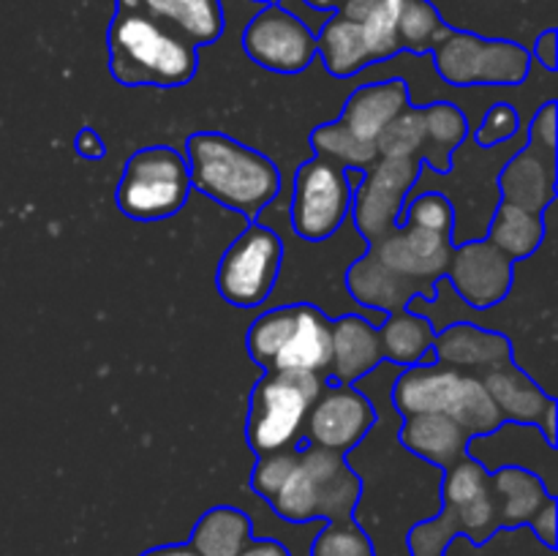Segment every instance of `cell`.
I'll return each mask as SVG.
<instances>
[{"label": "cell", "mask_w": 558, "mask_h": 556, "mask_svg": "<svg viewBox=\"0 0 558 556\" xmlns=\"http://www.w3.org/2000/svg\"><path fill=\"white\" fill-rule=\"evenodd\" d=\"M354 191L347 183V167L311 156L294 169L289 229L305 243H325L352 213Z\"/></svg>", "instance_id": "obj_7"}, {"label": "cell", "mask_w": 558, "mask_h": 556, "mask_svg": "<svg viewBox=\"0 0 558 556\" xmlns=\"http://www.w3.org/2000/svg\"><path fill=\"white\" fill-rule=\"evenodd\" d=\"M251 537L254 521L248 512L232 505H218L196 521L189 545L199 556H238Z\"/></svg>", "instance_id": "obj_30"}, {"label": "cell", "mask_w": 558, "mask_h": 556, "mask_svg": "<svg viewBox=\"0 0 558 556\" xmlns=\"http://www.w3.org/2000/svg\"><path fill=\"white\" fill-rule=\"evenodd\" d=\"M556 123H558V112H556V101L548 98L545 104H539L537 112L529 118L526 123V142L532 147H539L545 153H558L556 147Z\"/></svg>", "instance_id": "obj_40"}, {"label": "cell", "mask_w": 558, "mask_h": 556, "mask_svg": "<svg viewBox=\"0 0 558 556\" xmlns=\"http://www.w3.org/2000/svg\"><path fill=\"white\" fill-rule=\"evenodd\" d=\"M140 556H199L189 543H172V545H158V548L145 551Z\"/></svg>", "instance_id": "obj_47"}, {"label": "cell", "mask_w": 558, "mask_h": 556, "mask_svg": "<svg viewBox=\"0 0 558 556\" xmlns=\"http://www.w3.org/2000/svg\"><path fill=\"white\" fill-rule=\"evenodd\" d=\"M332 316L314 303H298V319L270 371L289 374H330ZM330 382V379H327Z\"/></svg>", "instance_id": "obj_19"}, {"label": "cell", "mask_w": 558, "mask_h": 556, "mask_svg": "<svg viewBox=\"0 0 558 556\" xmlns=\"http://www.w3.org/2000/svg\"><path fill=\"white\" fill-rule=\"evenodd\" d=\"M311 147H314V156L336 161L347 169H368L371 164L379 161V153H376L374 142L354 134L341 118L314 129Z\"/></svg>", "instance_id": "obj_32"}, {"label": "cell", "mask_w": 558, "mask_h": 556, "mask_svg": "<svg viewBox=\"0 0 558 556\" xmlns=\"http://www.w3.org/2000/svg\"><path fill=\"white\" fill-rule=\"evenodd\" d=\"M466 456L483 463L488 472H496L501 467L529 469V472H534L543 480L550 496H556L558 447L545 442L537 425L501 423L490 434L472 436L466 447Z\"/></svg>", "instance_id": "obj_13"}, {"label": "cell", "mask_w": 558, "mask_h": 556, "mask_svg": "<svg viewBox=\"0 0 558 556\" xmlns=\"http://www.w3.org/2000/svg\"><path fill=\"white\" fill-rule=\"evenodd\" d=\"M278 5H281L283 11H289L292 16H298V20L303 22V25L308 27L314 36L322 31V27H325V22L330 20V14H332V11L314 9V5H308L305 0H278Z\"/></svg>", "instance_id": "obj_42"}, {"label": "cell", "mask_w": 558, "mask_h": 556, "mask_svg": "<svg viewBox=\"0 0 558 556\" xmlns=\"http://www.w3.org/2000/svg\"><path fill=\"white\" fill-rule=\"evenodd\" d=\"M343 287H347L354 305L381 311V314L407 309L414 298L434 300L436 294V287H428V283L414 281V278L390 270L371 249H365L349 265V270L343 273Z\"/></svg>", "instance_id": "obj_15"}, {"label": "cell", "mask_w": 558, "mask_h": 556, "mask_svg": "<svg viewBox=\"0 0 558 556\" xmlns=\"http://www.w3.org/2000/svg\"><path fill=\"white\" fill-rule=\"evenodd\" d=\"M501 202L523 207V210L543 213L550 202H556L558 189V153H545L523 142L518 153H512L499 169L496 178Z\"/></svg>", "instance_id": "obj_17"}, {"label": "cell", "mask_w": 558, "mask_h": 556, "mask_svg": "<svg viewBox=\"0 0 558 556\" xmlns=\"http://www.w3.org/2000/svg\"><path fill=\"white\" fill-rule=\"evenodd\" d=\"M325 385V376L316 374L265 371L248 401L245 442L251 450L256 456H267L303 445L305 418Z\"/></svg>", "instance_id": "obj_4"}, {"label": "cell", "mask_w": 558, "mask_h": 556, "mask_svg": "<svg viewBox=\"0 0 558 556\" xmlns=\"http://www.w3.org/2000/svg\"><path fill=\"white\" fill-rule=\"evenodd\" d=\"M523 125L526 123H523L521 112L510 101H494L472 129V140L480 147H496L501 142H510Z\"/></svg>", "instance_id": "obj_39"}, {"label": "cell", "mask_w": 558, "mask_h": 556, "mask_svg": "<svg viewBox=\"0 0 558 556\" xmlns=\"http://www.w3.org/2000/svg\"><path fill=\"white\" fill-rule=\"evenodd\" d=\"M243 49L276 74H300L316 60V36L278 3H265L243 31Z\"/></svg>", "instance_id": "obj_10"}, {"label": "cell", "mask_w": 558, "mask_h": 556, "mask_svg": "<svg viewBox=\"0 0 558 556\" xmlns=\"http://www.w3.org/2000/svg\"><path fill=\"white\" fill-rule=\"evenodd\" d=\"M425 136L423 107H407L379 136H376V153L379 158H420Z\"/></svg>", "instance_id": "obj_36"}, {"label": "cell", "mask_w": 558, "mask_h": 556, "mask_svg": "<svg viewBox=\"0 0 558 556\" xmlns=\"http://www.w3.org/2000/svg\"><path fill=\"white\" fill-rule=\"evenodd\" d=\"M436 363L450 368L466 371V374H485L499 365L515 360L512 341L499 330L472 325V322H452L434 338Z\"/></svg>", "instance_id": "obj_18"}, {"label": "cell", "mask_w": 558, "mask_h": 556, "mask_svg": "<svg viewBox=\"0 0 558 556\" xmlns=\"http://www.w3.org/2000/svg\"><path fill=\"white\" fill-rule=\"evenodd\" d=\"M294 319H298V303L270 305L256 316L254 325L248 327V336H245V349L256 365H262L265 371L272 368L276 354L281 352L289 333H292Z\"/></svg>", "instance_id": "obj_33"}, {"label": "cell", "mask_w": 558, "mask_h": 556, "mask_svg": "<svg viewBox=\"0 0 558 556\" xmlns=\"http://www.w3.org/2000/svg\"><path fill=\"white\" fill-rule=\"evenodd\" d=\"M238 556H292V554H289V548L281 543V540L251 537Z\"/></svg>", "instance_id": "obj_45"}, {"label": "cell", "mask_w": 558, "mask_h": 556, "mask_svg": "<svg viewBox=\"0 0 558 556\" xmlns=\"http://www.w3.org/2000/svg\"><path fill=\"white\" fill-rule=\"evenodd\" d=\"M434 338L436 330L428 316L414 314L409 309L392 311L379 325L381 358L387 363L401 365V368L417 363H436Z\"/></svg>", "instance_id": "obj_26"}, {"label": "cell", "mask_w": 558, "mask_h": 556, "mask_svg": "<svg viewBox=\"0 0 558 556\" xmlns=\"http://www.w3.org/2000/svg\"><path fill=\"white\" fill-rule=\"evenodd\" d=\"M420 172H423L420 158H379L365 169L363 183L354 189L352 213H349L365 243H376L398 227V216Z\"/></svg>", "instance_id": "obj_9"}, {"label": "cell", "mask_w": 558, "mask_h": 556, "mask_svg": "<svg viewBox=\"0 0 558 556\" xmlns=\"http://www.w3.org/2000/svg\"><path fill=\"white\" fill-rule=\"evenodd\" d=\"M191 191L256 221L281 196V169L265 153L218 131H199L185 142Z\"/></svg>", "instance_id": "obj_2"}, {"label": "cell", "mask_w": 558, "mask_h": 556, "mask_svg": "<svg viewBox=\"0 0 558 556\" xmlns=\"http://www.w3.org/2000/svg\"><path fill=\"white\" fill-rule=\"evenodd\" d=\"M316 55L322 58L325 69L338 80L354 76L368 69V65H374L360 22L347 20L338 11H332L325 27L316 33Z\"/></svg>", "instance_id": "obj_28"}, {"label": "cell", "mask_w": 558, "mask_h": 556, "mask_svg": "<svg viewBox=\"0 0 558 556\" xmlns=\"http://www.w3.org/2000/svg\"><path fill=\"white\" fill-rule=\"evenodd\" d=\"M447 283L463 305L474 311H490L505 303L515 281V262L501 254L488 240H469L452 245Z\"/></svg>", "instance_id": "obj_11"}, {"label": "cell", "mask_w": 558, "mask_h": 556, "mask_svg": "<svg viewBox=\"0 0 558 556\" xmlns=\"http://www.w3.org/2000/svg\"><path fill=\"white\" fill-rule=\"evenodd\" d=\"M134 3L183 33L194 47L218 41L223 33L221 0H134Z\"/></svg>", "instance_id": "obj_31"}, {"label": "cell", "mask_w": 558, "mask_h": 556, "mask_svg": "<svg viewBox=\"0 0 558 556\" xmlns=\"http://www.w3.org/2000/svg\"><path fill=\"white\" fill-rule=\"evenodd\" d=\"M532 529L534 537L545 545L548 551L556 548V496H550L537 512H534L532 521L526 523Z\"/></svg>", "instance_id": "obj_41"}, {"label": "cell", "mask_w": 558, "mask_h": 556, "mask_svg": "<svg viewBox=\"0 0 558 556\" xmlns=\"http://www.w3.org/2000/svg\"><path fill=\"white\" fill-rule=\"evenodd\" d=\"M450 33L439 9L430 0H403L398 16V38L409 55H430V49Z\"/></svg>", "instance_id": "obj_34"}, {"label": "cell", "mask_w": 558, "mask_h": 556, "mask_svg": "<svg viewBox=\"0 0 558 556\" xmlns=\"http://www.w3.org/2000/svg\"><path fill=\"white\" fill-rule=\"evenodd\" d=\"M343 467H347L343 452L316 445H300L298 463H294L283 488L276 494V499L270 501V510L287 523L322 521L327 483Z\"/></svg>", "instance_id": "obj_14"}, {"label": "cell", "mask_w": 558, "mask_h": 556, "mask_svg": "<svg viewBox=\"0 0 558 556\" xmlns=\"http://www.w3.org/2000/svg\"><path fill=\"white\" fill-rule=\"evenodd\" d=\"M107 38L109 71L125 87H180L199 69V47L134 0H118Z\"/></svg>", "instance_id": "obj_1"}, {"label": "cell", "mask_w": 558, "mask_h": 556, "mask_svg": "<svg viewBox=\"0 0 558 556\" xmlns=\"http://www.w3.org/2000/svg\"><path fill=\"white\" fill-rule=\"evenodd\" d=\"M490 496L496 505L499 532H515L534 518L550 499V491L534 472L521 467H501L490 472Z\"/></svg>", "instance_id": "obj_25"}, {"label": "cell", "mask_w": 558, "mask_h": 556, "mask_svg": "<svg viewBox=\"0 0 558 556\" xmlns=\"http://www.w3.org/2000/svg\"><path fill=\"white\" fill-rule=\"evenodd\" d=\"M294 463H298V447L256 456V467L251 472V491L270 505L292 474Z\"/></svg>", "instance_id": "obj_38"}, {"label": "cell", "mask_w": 558, "mask_h": 556, "mask_svg": "<svg viewBox=\"0 0 558 556\" xmlns=\"http://www.w3.org/2000/svg\"><path fill=\"white\" fill-rule=\"evenodd\" d=\"M398 227H417L425 229V232L452 238V229H456V207L439 191H420V194L407 200L401 216H398Z\"/></svg>", "instance_id": "obj_35"}, {"label": "cell", "mask_w": 558, "mask_h": 556, "mask_svg": "<svg viewBox=\"0 0 558 556\" xmlns=\"http://www.w3.org/2000/svg\"><path fill=\"white\" fill-rule=\"evenodd\" d=\"M480 379H483L488 396L494 398L505 423L537 425L545 407L556 398L515 360L494 371H485V374H480Z\"/></svg>", "instance_id": "obj_22"}, {"label": "cell", "mask_w": 558, "mask_h": 556, "mask_svg": "<svg viewBox=\"0 0 558 556\" xmlns=\"http://www.w3.org/2000/svg\"><path fill=\"white\" fill-rule=\"evenodd\" d=\"M390 270L436 287L450 265L452 240L417 227H396L390 234L368 245Z\"/></svg>", "instance_id": "obj_16"}, {"label": "cell", "mask_w": 558, "mask_h": 556, "mask_svg": "<svg viewBox=\"0 0 558 556\" xmlns=\"http://www.w3.org/2000/svg\"><path fill=\"white\" fill-rule=\"evenodd\" d=\"M401 5L403 0H341L336 9L347 20L360 22L374 65L403 52L401 38H398Z\"/></svg>", "instance_id": "obj_29"}, {"label": "cell", "mask_w": 558, "mask_h": 556, "mask_svg": "<svg viewBox=\"0 0 558 556\" xmlns=\"http://www.w3.org/2000/svg\"><path fill=\"white\" fill-rule=\"evenodd\" d=\"M392 407L401 420L412 414L441 412L456 420L469 436L490 434L505 423L477 374H466L441 363H417L401 368L392 382Z\"/></svg>", "instance_id": "obj_3"}, {"label": "cell", "mask_w": 558, "mask_h": 556, "mask_svg": "<svg viewBox=\"0 0 558 556\" xmlns=\"http://www.w3.org/2000/svg\"><path fill=\"white\" fill-rule=\"evenodd\" d=\"M379 327L363 314L332 316V360L327 379L338 385H354L381 363Z\"/></svg>", "instance_id": "obj_20"}, {"label": "cell", "mask_w": 558, "mask_h": 556, "mask_svg": "<svg viewBox=\"0 0 558 556\" xmlns=\"http://www.w3.org/2000/svg\"><path fill=\"white\" fill-rule=\"evenodd\" d=\"M283 270V243L276 229L248 221L240 238L223 251L216 287L229 305L262 309Z\"/></svg>", "instance_id": "obj_8"}, {"label": "cell", "mask_w": 558, "mask_h": 556, "mask_svg": "<svg viewBox=\"0 0 558 556\" xmlns=\"http://www.w3.org/2000/svg\"><path fill=\"white\" fill-rule=\"evenodd\" d=\"M532 63L543 65L548 74H554L556 65H558V33L554 27H548V31H543L537 36V41H534V49L532 52Z\"/></svg>", "instance_id": "obj_43"}, {"label": "cell", "mask_w": 558, "mask_h": 556, "mask_svg": "<svg viewBox=\"0 0 558 556\" xmlns=\"http://www.w3.org/2000/svg\"><path fill=\"white\" fill-rule=\"evenodd\" d=\"M407 107H412V87L403 76H390V80L360 85L343 104L341 120L357 136L376 142V136Z\"/></svg>", "instance_id": "obj_21"}, {"label": "cell", "mask_w": 558, "mask_h": 556, "mask_svg": "<svg viewBox=\"0 0 558 556\" xmlns=\"http://www.w3.org/2000/svg\"><path fill=\"white\" fill-rule=\"evenodd\" d=\"M308 5H314V9H322V11H336L338 5H341V0H305Z\"/></svg>", "instance_id": "obj_49"}, {"label": "cell", "mask_w": 558, "mask_h": 556, "mask_svg": "<svg viewBox=\"0 0 558 556\" xmlns=\"http://www.w3.org/2000/svg\"><path fill=\"white\" fill-rule=\"evenodd\" d=\"M363 178H365V169H347V183L352 191L363 183Z\"/></svg>", "instance_id": "obj_48"}, {"label": "cell", "mask_w": 558, "mask_h": 556, "mask_svg": "<svg viewBox=\"0 0 558 556\" xmlns=\"http://www.w3.org/2000/svg\"><path fill=\"white\" fill-rule=\"evenodd\" d=\"M374 423V407L357 387L327 382L316 401L311 403L308 418H305L303 445L349 452L363 442V436L368 434Z\"/></svg>", "instance_id": "obj_12"}, {"label": "cell", "mask_w": 558, "mask_h": 556, "mask_svg": "<svg viewBox=\"0 0 558 556\" xmlns=\"http://www.w3.org/2000/svg\"><path fill=\"white\" fill-rule=\"evenodd\" d=\"M556 210V202H550L543 213L523 210V207L499 202L490 216L485 240L494 243L505 256H510L515 265L532 259L548 238V218Z\"/></svg>", "instance_id": "obj_24"}, {"label": "cell", "mask_w": 558, "mask_h": 556, "mask_svg": "<svg viewBox=\"0 0 558 556\" xmlns=\"http://www.w3.org/2000/svg\"><path fill=\"white\" fill-rule=\"evenodd\" d=\"M74 150L76 156L87 158V161H98V158L107 156V142L93 129H82L74 140Z\"/></svg>", "instance_id": "obj_44"}, {"label": "cell", "mask_w": 558, "mask_h": 556, "mask_svg": "<svg viewBox=\"0 0 558 556\" xmlns=\"http://www.w3.org/2000/svg\"><path fill=\"white\" fill-rule=\"evenodd\" d=\"M311 556H374V545L354 521H336L316 532Z\"/></svg>", "instance_id": "obj_37"}, {"label": "cell", "mask_w": 558, "mask_h": 556, "mask_svg": "<svg viewBox=\"0 0 558 556\" xmlns=\"http://www.w3.org/2000/svg\"><path fill=\"white\" fill-rule=\"evenodd\" d=\"M425 118V136L423 150H420V161L425 169L436 174L450 172L452 153L463 145L472 125H469V114L458 107L456 101H434L423 104Z\"/></svg>", "instance_id": "obj_27"}, {"label": "cell", "mask_w": 558, "mask_h": 556, "mask_svg": "<svg viewBox=\"0 0 558 556\" xmlns=\"http://www.w3.org/2000/svg\"><path fill=\"white\" fill-rule=\"evenodd\" d=\"M556 414H558V403H556V398H554V401H550L548 407H545L543 418L537 420L539 434H543V436H545V442H550V445H556V431H558V425H556Z\"/></svg>", "instance_id": "obj_46"}, {"label": "cell", "mask_w": 558, "mask_h": 556, "mask_svg": "<svg viewBox=\"0 0 558 556\" xmlns=\"http://www.w3.org/2000/svg\"><path fill=\"white\" fill-rule=\"evenodd\" d=\"M191 194L189 161L167 145L142 147L125 161L114 202L134 221H163L178 216Z\"/></svg>", "instance_id": "obj_6"}, {"label": "cell", "mask_w": 558, "mask_h": 556, "mask_svg": "<svg viewBox=\"0 0 558 556\" xmlns=\"http://www.w3.org/2000/svg\"><path fill=\"white\" fill-rule=\"evenodd\" d=\"M469 439L472 436L441 412L412 414L398 425V442L417 458L439 467L441 472L466 456Z\"/></svg>", "instance_id": "obj_23"}, {"label": "cell", "mask_w": 558, "mask_h": 556, "mask_svg": "<svg viewBox=\"0 0 558 556\" xmlns=\"http://www.w3.org/2000/svg\"><path fill=\"white\" fill-rule=\"evenodd\" d=\"M434 69L452 87H521L532 74V55L510 38H485L450 27L430 49Z\"/></svg>", "instance_id": "obj_5"}]
</instances>
